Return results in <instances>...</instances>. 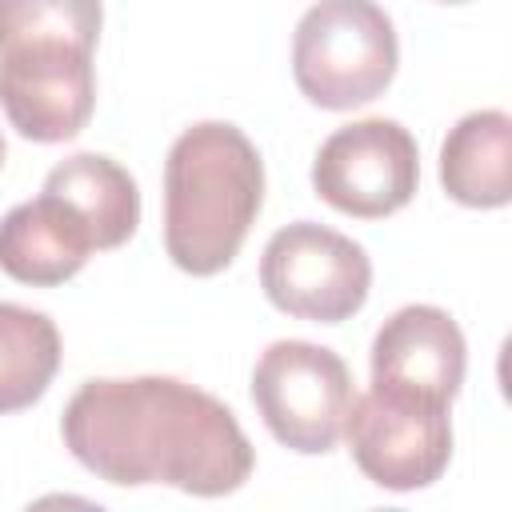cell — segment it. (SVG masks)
Masks as SVG:
<instances>
[{
	"label": "cell",
	"mask_w": 512,
	"mask_h": 512,
	"mask_svg": "<svg viewBox=\"0 0 512 512\" xmlns=\"http://www.w3.org/2000/svg\"><path fill=\"white\" fill-rule=\"evenodd\" d=\"M64 448L120 488L168 484L188 496H228L256 464L236 412L176 376L84 380L60 416Z\"/></svg>",
	"instance_id": "cell-1"
},
{
	"label": "cell",
	"mask_w": 512,
	"mask_h": 512,
	"mask_svg": "<svg viewBox=\"0 0 512 512\" xmlns=\"http://www.w3.org/2000/svg\"><path fill=\"white\" fill-rule=\"evenodd\" d=\"M96 0H0V108L36 144L84 132L96 108Z\"/></svg>",
	"instance_id": "cell-2"
},
{
	"label": "cell",
	"mask_w": 512,
	"mask_h": 512,
	"mask_svg": "<svg viewBox=\"0 0 512 512\" xmlns=\"http://www.w3.org/2000/svg\"><path fill=\"white\" fill-rule=\"evenodd\" d=\"M264 208V160L244 128L200 120L164 160V252L188 276L224 272Z\"/></svg>",
	"instance_id": "cell-3"
},
{
	"label": "cell",
	"mask_w": 512,
	"mask_h": 512,
	"mask_svg": "<svg viewBox=\"0 0 512 512\" xmlns=\"http://www.w3.org/2000/svg\"><path fill=\"white\" fill-rule=\"evenodd\" d=\"M400 64L392 16L372 0H320L292 32V76L316 108H356L376 100Z\"/></svg>",
	"instance_id": "cell-4"
},
{
	"label": "cell",
	"mask_w": 512,
	"mask_h": 512,
	"mask_svg": "<svg viewBox=\"0 0 512 512\" xmlns=\"http://www.w3.org/2000/svg\"><path fill=\"white\" fill-rule=\"evenodd\" d=\"M352 372L312 340H272L252 368V404L268 432L304 456L332 452L352 408Z\"/></svg>",
	"instance_id": "cell-5"
},
{
	"label": "cell",
	"mask_w": 512,
	"mask_h": 512,
	"mask_svg": "<svg viewBox=\"0 0 512 512\" xmlns=\"http://www.w3.org/2000/svg\"><path fill=\"white\" fill-rule=\"evenodd\" d=\"M260 288L288 316L340 324L364 308L372 260L360 240L316 220H296L268 236L260 256Z\"/></svg>",
	"instance_id": "cell-6"
},
{
	"label": "cell",
	"mask_w": 512,
	"mask_h": 512,
	"mask_svg": "<svg viewBox=\"0 0 512 512\" xmlns=\"http://www.w3.org/2000/svg\"><path fill=\"white\" fill-rule=\"evenodd\" d=\"M344 436L356 468L392 492L428 488L452 460V416L444 400L368 384L352 396Z\"/></svg>",
	"instance_id": "cell-7"
},
{
	"label": "cell",
	"mask_w": 512,
	"mask_h": 512,
	"mask_svg": "<svg viewBox=\"0 0 512 512\" xmlns=\"http://www.w3.org/2000/svg\"><path fill=\"white\" fill-rule=\"evenodd\" d=\"M420 184L416 136L392 116L340 124L312 160V188L344 216L380 220L400 212Z\"/></svg>",
	"instance_id": "cell-8"
},
{
	"label": "cell",
	"mask_w": 512,
	"mask_h": 512,
	"mask_svg": "<svg viewBox=\"0 0 512 512\" xmlns=\"http://www.w3.org/2000/svg\"><path fill=\"white\" fill-rule=\"evenodd\" d=\"M464 368V332L436 304H404L372 336V384L452 404L464 384Z\"/></svg>",
	"instance_id": "cell-9"
},
{
	"label": "cell",
	"mask_w": 512,
	"mask_h": 512,
	"mask_svg": "<svg viewBox=\"0 0 512 512\" xmlns=\"http://www.w3.org/2000/svg\"><path fill=\"white\" fill-rule=\"evenodd\" d=\"M92 248L96 244L84 220L48 192L0 216V268L20 284H64L88 264Z\"/></svg>",
	"instance_id": "cell-10"
},
{
	"label": "cell",
	"mask_w": 512,
	"mask_h": 512,
	"mask_svg": "<svg viewBox=\"0 0 512 512\" xmlns=\"http://www.w3.org/2000/svg\"><path fill=\"white\" fill-rule=\"evenodd\" d=\"M440 184L464 208H504L512 200V116L476 108L440 144Z\"/></svg>",
	"instance_id": "cell-11"
},
{
	"label": "cell",
	"mask_w": 512,
	"mask_h": 512,
	"mask_svg": "<svg viewBox=\"0 0 512 512\" xmlns=\"http://www.w3.org/2000/svg\"><path fill=\"white\" fill-rule=\"evenodd\" d=\"M40 192L64 200L84 220L96 248H120L140 228V188L132 172L104 152H76L60 160L44 176Z\"/></svg>",
	"instance_id": "cell-12"
},
{
	"label": "cell",
	"mask_w": 512,
	"mask_h": 512,
	"mask_svg": "<svg viewBox=\"0 0 512 512\" xmlns=\"http://www.w3.org/2000/svg\"><path fill=\"white\" fill-rule=\"evenodd\" d=\"M60 368V328L48 312L0 300V416L36 404Z\"/></svg>",
	"instance_id": "cell-13"
},
{
	"label": "cell",
	"mask_w": 512,
	"mask_h": 512,
	"mask_svg": "<svg viewBox=\"0 0 512 512\" xmlns=\"http://www.w3.org/2000/svg\"><path fill=\"white\" fill-rule=\"evenodd\" d=\"M24 512H108V508L88 496H76V492H44Z\"/></svg>",
	"instance_id": "cell-14"
},
{
	"label": "cell",
	"mask_w": 512,
	"mask_h": 512,
	"mask_svg": "<svg viewBox=\"0 0 512 512\" xmlns=\"http://www.w3.org/2000/svg\"><path fill=\"white\" fill-rule=\"evenodd\" d=\"M372 512H404V508H372Z\"/></svg>",
	"instance_id": "cell-15"
},
{
	"label": "cell",
	"mask_w": 512,
	"mask_h": 512,
	"mask_svg": "<svg viewBox=\"0 0 512 512\" xmlns=\"http://www.w3.org/2000/svg\"><path fill=\"white\" fill-rule=\"evenodd\" d=\"M0 168H4V136H0Z\"/></svg>",
	"instance_id": "cell-16"
}]
</instances>
